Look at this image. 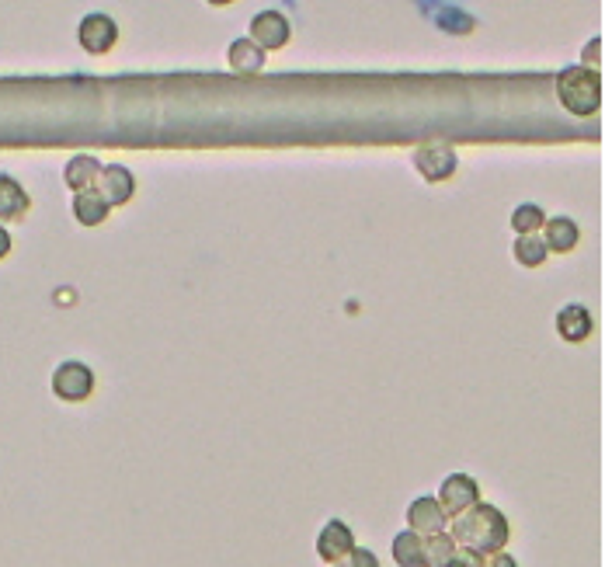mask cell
I'll use <instances>...</instances> for the list:
<instances>
[{
	"label": "cell",
	"mask_w": 605,
	"mask_h": 567,
	"mask_svg": "<svg viewBox=\"0 0 605 567\" xmlns=\"http://www.w3.org/2000/svg\"><path fill=\"white\" fill-rule=\"evenodd\" d=\"M449 536H453L456 547L473 550L480 557H491L498 550L508 547V536H512V526H508L505 512L498 505H487V501H477L473 508L459 512L449 519Z\"/></svg>",
	"instance_id": "1"
},
{
	"label": "cell",
	"mask_w": 605,
	"mask_h": 567,
	"mask_svg": "<svg viewBox=\"0 0 605 567\" xmlns=\"http://www.w3.org/2000/svg\"><path fill=\"white\" fill-rule=\"evenodd\" d=\"M557 98L578 119H592L602 108V74L588 67H564L557 74Z\"/></svg>",
	"instance_id": "2"
},
{
	"label": "cell",
	"mask_w": 605,
	"mask_h": 567,
	"mask_svg": "<svg viewBox=\"0 0 605 567\" xmlns=\"http://www.w3.org/2000/svg\"><path fill=\"white\" fill-rule=\"evenodd\" d=\"M53 394L63 404H80L94 394V373L77 359H67L53 369Z\"/></svg>",
	"instance_id": "3"
},
{
	"label": "cell",
	"mask_w": 605,
	"mask_h": 567,
	"mask_svg": "<svg viewBox=\"0 0 605 567\" xmlns=\"http://www.w3.org/2000/svg\"><path fill=\"white\" fill-rule=\"evenodd\" d=\"M77 39L91 56H105L112 53L115 42H119V25H115V18H108L105 11H91L80 18Z\"/></svg>",
	"instance_id": "4"
},
{
	"label": "cell",
	"mask_w": 605,
	"mask_h": 567,
	"mask_svg": "<svg viewBox=\"0 0 605 567\" xmlns=\"http://www.w3.org/2000/svg\"><path fill=\"white\" fill-rule=\"evenodd\" d=\"M414 167H418V174L425 181L439 185V181H449L456 174L459 157L449 143H421V147L414 150Z\"/></svg>",
	"instance_id": "5"
},
{
	"label": "cell",
	"mask_w": 605,
	"mask_h": 567,
	"mask_svg": "<svg viewBox=\"0 0 605 567\" xmlns=\"http://www.w3.org/2000/svg\"><path fill=\"white\" fill-rule=\"evenodd\" d=\"M247 39L265 49V53H275V49L289 46L293 25H289V18L282 11H261L251 18V35H247Z\"/></svg>",
	"instance_id": "6"
},
{
	"label": "cell",
	"mask_w": 605,
	"mask_h": 567,
	"mask_svg": "<svg viewBox=\"0 0 605 567\" xmlns=\"http://www.w3.org/2000/svg\"><path fill=\"white\" fill-rule=\"evenodd\" d=\"M359 547L355 543V533L345 519H327L317 533V557L327 564H341L352 550Z\"/></svg>",
	"instance_id": "7"
},
{
	"label": "cell",
	"mask_w": 605,
	"mask_h": 567,
	"mask_svg": "<svg viewBox=\"0 0 605 567\" xmlns=\"http://www.w3.org/2000/svg\"><path fill=\"white\" fill-rule=\"evenodd\" d=\"M439 505H442V512L453 519V515H459V512H466V508H473L480 501V484L473 481L470 474H449L446 481H442V487H439Z\"/></svg>",
	"instance_id": "8"
},
{
	"label": "cell",
	"mask_w": 605,
	"mask_h": 567,
	"mask_svg": "<svg viewBox=\"0 0 605 567\" xmlns=\"http://www.w3.org/2000/svg\"><path fill=\"white\" fill-rule=\"evenodd\" d=\"M94 192L108 202V206H126L129 199L136 195V178L126 164H105L94 181Z\"/></svg>",
	"instance_id": "9"
},
{
	"label": "cell",
	"mask_w": 605,
	"mask_h": 567,
	"mask_svg": "<svg viewBox=\"0 0 605 567\" xmlns=\"http://www.w3.org/2000/svg\"><path fill=\"white\" fill-rule=\"evenodd\" d=\"M449 526V515L442 512L439 498H432V494H421V498H414L411 505H407V529L418 536H432V533H446Z\"/></svg>",
	"instance_id": "10"
},
{
	"label": "cell",
	"mask_w": 605,
	"mask_h": 567,
	"mask_svg": "<svg viewBox=\"0 0 605 567\" xmlns=\"http://www.w3.org/2000/svg\"><path fill=\"white\" fill-rule=\"evenodd\" d=\"M557 334L567 341V345H581L585 338H592L595 331V321L592 314H588V307H581V303H567V307L557 310Z\"/></svg>",
	"instance_id": "11"
},
{
	"label": "cell",
	"mask_w": 605,
	"mask_h": 567,
	"mask_svg": "<svg viewBox=\"0 0 605 567\" xmlns=\"http://www.w3.org/2000/svg\"><path fill=\"white\" fill-rule=\"evenodd\" d=\"M543 244H546V251L571 254L574 247L581 244V227L571 220V216H553V220L543 223Z\"/></svg>",
	"instance_id": "12"
},
{
	"label": "cell",
	"mask_w": 605,
	"mask_h": 567,
	"mask_svg": "<svg viewBox=\"0 0 605 567\" xmlns=\"http://www.w3.org/2000/svg\"><path fill=\"white\" fill-rule=\"evenodd\" d=\"M265 49L261 46H254L251 39H233L230 42V49H227V63H230V70L233 74H240V77H254V74H261L265 70Z\"/></svg>",
	"instance_id": "13"
},
{
	"label": "cell",
	"mask_w": 605,
	"mask_h": 567,
	"mask_svg": "<svg viewBox=\"0 0 605 567\" xmlns=\"http://www.w3.org/2000/svg\"><path fill=\"white\" fill-rule=\"evenodd\" d=\"M101 167L105 164H101L98 157L77 154V157H70L67 167H63V181H67L70 192H87V188H94V181H98Z\"/></svg>",
	"instance_id": "14"
},
{
	"label": "cell",
	"mask_w": 605,
	"mask_h": 567,
	"mask_svg": "<svg viewBox=\"0 0 605 567\" xmlns=\"http://www.w3.org/2000/svg\"><path fill=\"white\" fill-rule=\"evenodd\" d=\"M28 206H32V199H28L25 188H21L11 174H0V223L21 220V216L28 213Z\"/></svg>",
	"instance_id": "15"
},
{
	"label": "cell",
	"mask_w": 605,
	"mask_h": 567,
	"mask_svg": "<svg viewBox=\"0 0 605 567\" xmlns=\"http://www.w3.org/2000/svg\"><path fill=\"white\" fill-rule=\"evenodd\" d=\"M74 220L80 227H98V223L108 220V213H112V206H108L105 199H101L94 188H87V192H74Z\"/></svg>",
	"instance_id": "16"
},
{
	"label": "cell",
	"mask_w": 605,
	"mask_h": 567,
	"mask_svg": "<svg viewBox=\"0 0 605 567\" xmlns=\"http://www.w3.org/2000/svg\"><path fill=\"white\" fill-rule=\"evenodd\" d=\"M421 547H425V536L411 533V529L397 533V536H393V543H390L393 564H397V567H421Z\"/></svg>",
	"instance_id": "17"
},
{
	"label": "cell",
	"mask_w": 605,
	"mask_h": 567,
	"mask_svg": "<svg viewBox=\"0 0 605 567\" xmlns=\"http://www.w3.org/2000/svg\"><path fill=\"white\" fill-rule=\"evenodd\" d=\"M456 554V543L449 533H432L425 536V547H421V567H446Z\"/></svg>",
	"instance_id": "18"
},
{
	"label": "cell",
	"mask_w": 605,
	"mask_h": 567,
	"mask_svg": "<svg viewBox=\"0 0 605 567\" xmlns=\"http://www.w3.org/2000/svg\"><path fill=\"white\" fill-rule=\"evenodd\" d=\"M512 254H515V261H519L522 268H539L546 261V244H543V237L539 234H522L519 241L512 244Z\"/></svg>",
	"instance_id": "19"
},
{
	"label": "cell",
	"mask_w": 605,
	"mask_h": 567,
	"mask_svg": "<svg viewBox=\"0 0 605 567\" xmlns=\"http://www.w3.org/2000/svg\"><path fill=\"white\" fill-rule=\"evenodd\" d=\"M543 223H546V213H543V206H536V202H522V206H515V213H512V230L515 234H539L543 230Z\"/></svg>",
	"instance_id": "20"
},
{
	"label": "cell",
	"mask_w": 605,
	"mask_h": 567,
	"mask_svg": "<svg viewBox=\"0 0 605 567\" xmlns=\"http://www.w3.org/2000/svg\"><path fill=\"white\" fill-rule=\"evenodd\" d=\"M581 67H588V70H602V35H595V39H588L585 53H581Z\"/></svg>",
	"instance_id": "21"
},
{
	"label": "cell",
	"mask_w": 605,
	"mask_h": 567,
	"mask_svg": "<svg viewBox=\"0 0 605 567\" xmlns=\"http://www.w3.org/2000/svg\"><path fill=\"white\" fill-rule=\"evenodd\" d=\"M345 567H379V557L369 547H355L352 554L345 557Z\"/></svg>",
	"instance_id": "22"
},
{
	"label": "cell",
	"mask_w": 605,
	"mask_h": 567,
	"mask_svg": "<svg viewBox=\"0 0 605 567\" xmlns=\"http://www.w3.org/2000/svg\"><path fill=\"white\" fill-rule=\"evenodd\" d=\"M446 567H484V557H480V554H473V550L456 547L453 561H449Z\"/></svg>",
	"instance_id": "23"
},
{
	"label": "cell",
	"mask_w": 605,
	"mask_h": 567,
	"mask_svg": "<svg viewBox=\"0 0 605 567\" xmlns=\"http://www.w3.org/2000/svg\"><path fill=\"white\" fill-rule=\"evenodd\" d=\"M484 567H519V561L512 554H505V550H498V554L484 557Z\"/></svg>",
	"instance_id": "24"
},
{
	"label": "cell",
	"mask_w": 605,
	"mask_h": 567,
	"mask_svg": "<svg viewBox=\"0 0 605 567\" xmlns=\"http://www.w3.org/2000/svg\"><path fill=\"white\" fill-rule=\"evenodd\" d=\"M7 254H11V234H7V230L0 227V261H4Z\"/></svg>",
	"instance_id": "25"
},
{
	"label": "cell",
	"mask_w": 605,
	"mask_h": 567,
	"mask_svg": "<svg viewBox=\"0 0 605 567\" xmlns=\"http://www.w3.org/2000/svg\"><path fill=\"white\" fill-rule=\"evenodd\" d=\"M206 4H213V7H227V4H233V0H206Z\"/></svg>",
	"instance_id": "26"
}]
</instances>
